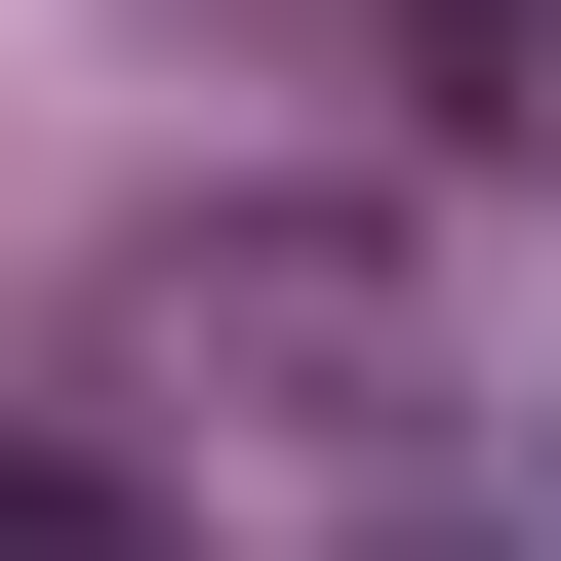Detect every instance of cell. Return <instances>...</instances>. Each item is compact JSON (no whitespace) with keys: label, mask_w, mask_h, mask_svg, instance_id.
<instances>
[{"label":"cell","mask_w":561,"mask_h":561,"mask_svg":"<svg viewBox=\"0 0 561 561\" xmlns=\"http://www.w3.org/2000/svg\"><path fill=\"white\" fill-rule=\"evenodd\" d=\"M0 561H81V522H41V481H0Z\"/></svg>","instance_id":"6da1fadb"}]
</instances>
